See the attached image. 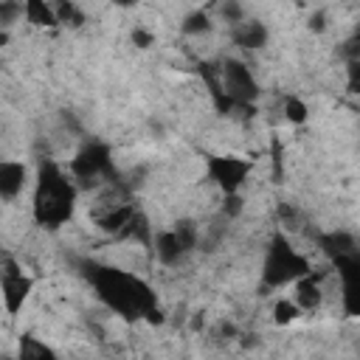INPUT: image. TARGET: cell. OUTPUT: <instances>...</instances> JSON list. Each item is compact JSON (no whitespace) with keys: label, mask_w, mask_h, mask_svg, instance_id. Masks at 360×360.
<instances>
[{"label":"cell","mask_w":360,"mask_h":360,"mask_svg":"<svg viewBox=\"0 0 360 360\" xmlns=\"http://www.w3.org/2000/svg\"><path fill=\"white\" fill-rule=\"evenodd\" d=\"M129 39H132V45H135V48H141V51H146V48H152V45H155V34H152L149 28H141V25H135V28H132Z\"/></svg>","instance_id":"484cf974"},{"label":"cell","mask_w":360,"mask_h":360,"mask_svg":"<svg viewBox=\"0 0 360 360\" xmlns=\"http://www.w3.org/2000/svg\"><path fill=\"white\" fill-rule=\"evenodd\" d=\"M53 14H56V22H59V25L79 28V25L84 22V11H82L76 3H70V0H65V3H53Z\"/></svg>","instance_id":"44dd1931"},{"label":"cell","mask_w":360,"mask_h":360,"mask_svg":"<svg viewBox=\"0 0 360 360\" xmlns=\"http://www.w3.org/2000/svg\"><path fill=\"white\" fill-rule=\"evenodd\" d=\"M315 245H318V250L326 259H335V256H346V253H357L360 250L357 248V236L352 231H343V228L315 233Z\"/></svg>","instance_id":"7c38bea8"},{"label":"cell","mask_w":360,"mask_h":360,"mask_svg":"<svg viewBox=\"0 0 360 360\" xmlns=\"http://www.w3.org/2000/svg\"><path fill=\"white\" fill-rule=\"evenodd\" d=\"M307 28H309V31H315V34H321V31L326 28V14H323V11H315V14H309V22H307Z\"/></svg>","instance_id":"83f0119b"},{"label":"cell","mask_w":360,"mask_h":360,"mask_svg":"<svg viewBox=\"0 0 360 360\" xmlns=\"http://www.w3.org/2000/svg\"><path fill=\"white\" fill-rule=\"evenodd\" d=\"M172 231H174L180 248L186 250V256L197 250V245H200V225H197L194 219H177V222L172 225Z\"/></svg>","instance_id":"d6986e66"},{"label":"cell","mask_w":360,"mask_h":360,"mask_svg":"<svg viewBox=\"0 0 360 360\" xmlns=\"http://www.w3.org/2000/svg\"><path fill=\"white\" fill-rule=\"evenodd\" d=\"M309 270H312V262L298 248H292L290 236L284 231H273L262 259V287H270V290L290 287L298 278H304Z\"/></svg>","instance_id":"3957f363"},{"label":"cell","mask_w":360,"mask_h":360,"mask_svg":"<svg viewBox=\"0 0 360 360\" xmlns=\"http://www.w3.org/2000/svg\"><path fill=\"white\" fill-rule=\"evenodd\" d=\"M321 278H323V273H315V270H309L304 278H298L295 284H290L292 287V304L301 309V312H315V309H321V304H323V287H321Z\"/></svg>","instance_id":"9c48e42d"},{"label":"cell","mask_w":360,"mask_h":360,"mask_svg":"<svg viewBox=\"0 0 360 360\" xmlns=\"http://www.w3.org/2000/svg\"><path fill=\"white\" fill-rule=\"evenodd\" d=\"M231 39L233 45H239L242 51H262L270 39V28L262 22V20H253V17H245L239 25L231 28Z\"/></svg>","instance_id":"8fae6325"},{"label":"cell","mask_w":360,"mask_h":360,"mask_svg":"<svg viewBox=\"0 0 360 360\" xmlns=\"http://www.w3.org/2000/svg\"><path fill=\"white\" fill-rule=\"evenodd\" d=\"M135 208H138V205H135L132 200L112 202L104 214H98V217H96V228H98L101 233H107V236H112V239H115V236L121 233V228L129 222V217L135 214Z\"/></svg>","instance_id":"4fadbf2b"},{"label":"cell","mask_w":360,"mask_h":360,"mask_svg":"<svg viewBox=\"0 0 360 360\" xmlns=\"http://www.w3.org/2000/svg\"><path fill=\"white\" fill-rule=\"evenodd\" d=\"M205 166V177L219 188V194H242V186L248 183L250 172H253V160L225 152V155H205L202 158Z\"/></svg>","instance_id":"8992f818"},{"label":"cell","mask_w":360,"mask_h":360,"mask_svg":"<svg viewBox=\"0 0 360 360\" xmlns=\"http://www.w3.org/2000/svg\"><path fill=\"white\" fill-rule=\"evenodd\" d=\"M22 17L34 28H56L59 25L56 14H53V3H48V0H25L22 3Z\"/></svg>","instance_id":"e0dca14e"},{"label":"cell","mask_w":360,"mask_h":360,"mask_svg":"<svg viewBox=\"0 0 360 360\" xmlns=\"http://www.w3.org/2000/svg\"><path fill=\"white\" fill-rule=\"evenodd\" d=\"M82 267H84V278L93 287L96 298L118 318L146 321V315L155 307H160L158 292L146 278H141L124 267L101 264V262H84Z\"/></svg>","instance_id":"6da1fadb"},{"label":"cell","mask_w":360,"mask_h":360,"mask_svg":"<svg viewBox=\"0 0 360 360\" xmlns=\"http://www.w3.org/2000/svg\"><path fill=\"white\" fill-rule=\"evenodd\" d=\"M8 42V31H0V48Z\"/></svg>","instance_id":"f1b7e54d"},{"label":"cell","mask_w":360,"mask_h":360,"mask_svg":"<svg viewBox=\"0 0 360 360\" xmlns=\"http://www.w3.org/2000/svg\"><path fill=\"white\" fill-rule=\"evenodd\" d=\"M68 174L73 177V183L79 186V191H82V186H96V183H101L104 177L115 174L110 143H104V141H90V143H84V146L68 160Z\"/></svg>","instance_id":"5b68a950"},{"label":"cell","mask_w":360,"mask_h":360,"mask_svg":"<svg viewBox=\"0 0 360 360\" xmlns=\"http://www.w3.org/2000/svg\"><path fill=\"white\" fill-rule=\"evenodd\" d=\"M34 292V278L22 270V264L14 259V256H3V264H0V301H3V309L6 315H20L22 307L28 304Z\"/></svg>","instance_id":"52a82bcc"},{"label":"cell","mask_w":360,"mask_h":360,"mask_svg":"<svg viewBox=\"0 0 360 360\" xmlns=\"http://www.w3.org/2000/svg\"><path fill=\"white\" fill-rule=\"evenodd\" d=\"M14 360H59V354H56V349L51 343H45L42 338L28 332V335H20Z\"/></svg>","instance_id":"2e32d148"},{"label":"cell","mask_w":360,"mask_h":360,"mask_svg":"<svg viewBox=\"0 0 360 360\" xmlns=\"http://www.w3.org/2000/svg\"><path fill=\"white\" fill-rule=\"evenodd\" d=\"M152 236H155V228H152V222H149V217L141 211V208H135V214L129 217V222L121 228V233L115 236L118 242H135V245H141V248H146V250H152Z\"/></svg>","instance_id":"9a60e30c"},{"label":"cell","mask_w":360,"mask_h":360,"mask_svg":"<svg viewBox=\"0 0 360 360\" xmlns=\"http://www.w3.org/2000/svg\"><path fill=\"white\" fill-rule=\"evenodd\" d=\"M360 90V59H352L349 62V93H357Z\"/></svg>","instance_id":"4316f807"},{"label":"cell","mask_w":360,"mask_h":360,"mask_svg":"<svg viewBox=\"0 0 360 360\" xmlns=\"http://www.w3.org/2000/svg\"><path fill=\"white\" fill-rule=\"evenodd\" d=\"M28 186V166L22 160L0 158V200H17Z\"/></svg>","instance_id":"30bf717a"},{"label":"cell","mask_w":360,"mask_h":360,"mask_svg":"<svg viewBox=\"0 0 360 360\" xmlns=\"http://www.w3.org/2000/svg\"><path fill=\"white\" fill-rule=\"evenodd\" d=\"M152 253H155V259L163 267H177L186 259V250L180 248V242H177V236H174L172 228H163V231H158L152 236Z\"/></svg>","instance_id":"5bb4252c"},{"label":"cell","mask_w":360,"mask_h":360,"mask_svg":"<svg viewBox=\"0 0 360 360\" xmlns=\"http://www.w3.org/2000/svg\"><path fill=\"white\" fill-rule=\"evenodd\" d=\"M281 112H284V118H287L292 127H298V124H304V121L309 118V107H307V101L298 98V96H284Z\"/></svg>","instance_id":"7402d4cb"},{"label":"cell","mask_w":360,"mask_h":360,"mask_svg":"<svg viewBox=\"0 0 360 360\" xmlns=\"http://www.w3.org/2000/svg\"><path fill=\"white\" fill-rule=\"evenodd\" d=\"M180 31H183L186 37H202V34H211V31H214V20H211V14H208L205 8H194V11H188V14L183 17Z\"/></svg>","instance_id":"ac0fdd59"},{"label":"cell","mask_w":360,"mask_h":360,"mask_svg":"<svg viewBox=\"0 0 360 360\" xmlns=\"http://www.w3.org/2000/svg\"><path fill=\"white\" fill-rule=\"evenodd\" d=\"M20 17H22V3H11V0L0 3V28H3V31L11 28Z\"/></svg>","instance_id":"603a6c76"},{"label":"cell","mask_w":360,"mask_h":360,"mask_svg":"<svg viewBox=\"0 0 360 360\" xmlns=\"http://www.w3.org/2000/svg\"><path fill=\"white\" fill-rule=\"evenodd\" d=\"M217 79H219V90L222 96L228 98L231 104V112L233 110H248L253 112V104L262 93L253 70L242 62V59H225L217 65Z\"/></svg>","instance_id":"277c9868"},{"label":"cell","mask_w":360,"mask_h":360,"mask_svg":"<svg viewBox=\"0 0 360 360\" xmlns=\"http://www.w3.org/2000/svg\"><path fill=\"white\" fill-rule=\"evenodd\" d=\"M76 205H79V186L73 183L68 169L51 158H42L37 163L34 191H31L34 225L45 231H59L62 225L73 219Z\"/></svg>","instance_id":"7a4b0ae2"},{"label":"cell","mask_w":360,"mask_h":360,"mask_svg":"<svg viewBox=\"0 0 360 360\" xmlns=\"http://www.w3.org/2000/svg\"><path fill=\"white\" fill-rule=\"evenodd\" d=\"M0 360H14V357H0Z\"/></svg>","instance_id":"f546056e"},{"label":"cell","mask_w":360,"mask_h":360,"mask_svg":"<svg viewBox=\"0 0 360 360\" xmlns=\"http://www.w3.org/2000/svg\"><path fill=\"white\" fill-rule=\"evenodd\" d=\"M298 318H301V309L292 304L290 295H281V298L273 301V323H276V326H290V323H295Z\"/></svg>","instance_id":"ffe728a7"},{"label":"cell","mask_w":360,"mask_h":360,"mask_svg":"<svg viewBox=\"0 0 360 360\" xmlns=\"http://www.w3.org/2000/svg\"><path fill=\"white\" fill-rule=\"evenodd\" d=\"M219 17L233 28V25H239V22L245 20V8H242L239 3H233V0H228L225 6H219Z\"/></svg>","instance_id":"cb8c5ba5"},{"label":"cell","mask_w":360,"mask_h":360,"mask_svg":"<svg viewBox=\"0 0 360 360\" xmlns=\"http://www.w3.org/2000/svg\"><path fill=\"white\" fill-rule=\"evenodd\" d=\"M242 208H245L242 194H225V197H222V217H225V219L239 217V214H242Z\"/></svg>","instance_id":"d4e9b609"},{"label":"cell","mask_w":360,"mask_h":360,"mask_svg":"<svg viewBox=\"0 0 360 360\" xmlns=\"http://www.w3.org/2000/svg\"><path fill=\"white\" fill-rule=\"evenodd\" d=\"M329 264L338 270V278H340L343 312L349 318H357L360 315V250L346 253V256H335V259H329Z\"/></svg>","instance_id":"ba28073f"}]
</instances>
